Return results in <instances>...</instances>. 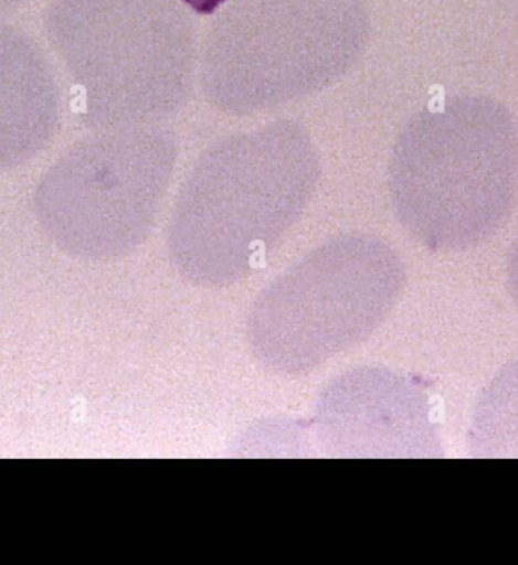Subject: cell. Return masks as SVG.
<instances>
[{
	"mask_svg": "<svg viewBox=\"0 0 518 565\" xmlns=\"http://www.w3.org/2000/svg\"><path fill=\"white\" fill-rule=\"evenodd\" d=\"M508 290L518 307V237L509 250L507 264Z\"/></svg>",
	"mask_w": 518,
	"mask_h": 565,
	"instance_id": "5b68a950",
	"label": "cell"
},
{
	"mask_svg": "<svg viewBox=\"0 0 518 565\" xmlns=\"http://www.w3.org/2000/svg\"><path fill=\"white\" fill-rule=\"evenodd\" d=\"M183 2L189 3L193 10L201 12V14H211L226 0H183Z\"/></svg>",
	"mask_w": 518,
	"mask_h": 565,
	"instance_id": "8992f818",
	"label": "cell"
},
{
	"mask_svg": "<svg viewBox=\"0 0 518 565\" xmlns=\"http://www.w3.org/2000/svg\"><path fill=\"white\" fill-rule=\"evenodd\" d=\"M403 222L431 249L495 237L518 196V129L493 97L455 96L410 125L395 162Z\"/></svg>",
	"mask_w": 518,
	"mask_h": 565,
	"instance_id": "6da1fadb",
	"label": "cell"
},
{
	"mask_svg": "<svg viewBox=\"0 0 518 565\" xmlns=\"http://www.w3.org/2000/svg\"><path fill=\"white\" fill-rule=\"evenodd\" d=\"M476 458H518V360L485 390L471 430Z\"/></svg>",
	"mask_w": 518,
	"mask_h": 565,
	"instance_id": "277c9868",
	"label": "cell"
},
{
	"mask_svg": "<svg viewBox=\"0 0 518 565\" xmlns=\"http://www.w3.org/2000/svg\"><path fill=\"white\" fill-rule=\"evenodd\" d=\"M51 66L27 40L0 31V170L39 156L59 129Z\"/></svg>",
	"mask_w": 518,
	"mask_h": 565,
	"instance_id": "3957f363",
	"label": "cell"
},
{
	"mask_svg": "<svg viewBox=\"0 0 518 565\" xmlns=\"http://www.w3.org/2000/svg\"><path fill=\"white\" fill-rule=\"evenodd\" d=\"M401 284L398 259L362 280L293 276L256 305L252 348L276 372H307L373 331Z\"/></svg>",
	"mask_w": 518,
	"mask_h": 565,
	"instance_id": "7a4b0ae2",
	"label": "cell"
}]
</instances>
